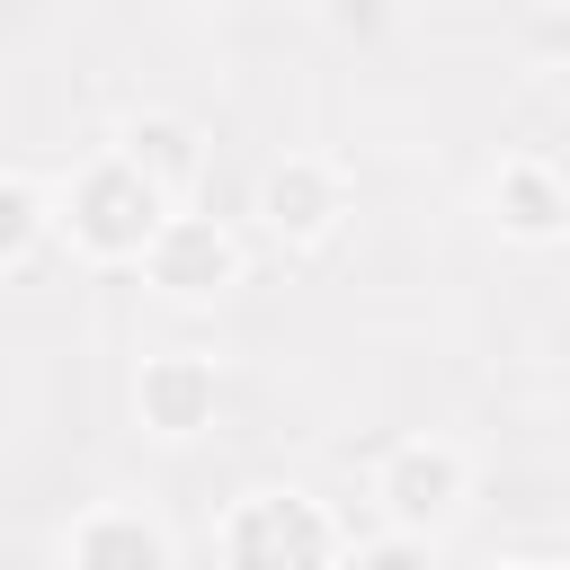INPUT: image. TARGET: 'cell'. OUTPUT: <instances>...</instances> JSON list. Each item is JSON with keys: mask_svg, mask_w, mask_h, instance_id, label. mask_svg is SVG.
<instances>
[{"mask_svg": "<svg viewBox=\"0 0 570 570\" xmlns=\"http://www.w3.org/2000/svg\"><path fill=\"white\" fill-rule=\"evenodd\" d=\"M45 240H53V187L0 160V276H18Z\"/></svg>", "mask_w": 570, "mask_h": 570, "instance_id": "cell-10", "label": "cell"}, {"mask_svg": "<svg viewBox=\"0 0 570 570\" xmlns=\"http://www.w3.org/2000/svg\"><path fill=\"white\" fill-rule=\"evenodd\" d=\"M134 419L160 445H196L223 419V356H205V347H151L134 365Z\"/></svg>", "mask_w": 570, "mask_h": 570, "instance_id": "cell-6", "label": "cell"}, {"mask_svg": "<svg viewBox=\"0 0 570 570\" xmlns=\"http://www.w3.org/2000/svg\"><path fill=\"white\" fill-rule=\"evenodd\" d=\"M347 570H436V543H428V534H392V525H374V534L347 543Z\"/></svg>", "mask_w": 570, "mask_h": 570, "instance_id": "cell-11", "label": "cell"}, {"mask_svg": "<svg viewBox=\"0 0 570 570\" xmlns=\"http://www.w3.org/2000/svg\"><path fill=\"white\" fill-rule=\"evenodd\" d=\"M347 517L303 481H258L223 508L214 561L223 570H347Z\"/></svg>", "mask_w": 570, "mask_h": 570, "instance_id": "cell-2", "label": "cell"}, {"mask_svg": "<svg viewBox=\"0 0 570 570\" xmlns=\"http://www.w3.org/2000/svg\"><path fill=\"white\" fill-rule=\"evenodd\" d=\"M169 214H178V205H169L116 142H98L89 160H71V169L53 178V240H62L80 267H142V249L160 240Z\"/></svg>", "mask_w": 570, "mask_h": 570, "instance_id": "cell-1", "label": "cell"}, {"mask_svg": "<svg viewBox=\"0 0 570 570\" xmlns=\"http://www.w3.org/2000/svg\"><path fill=\"white\" fill-rule=\"evenodd\" d=\"M490 570H561V561H490Z\"/></svg>", "mask_w": 570, "mask_h": 570, "instance_id": "cell-12", "label": "cell"}, {"mask_svg": "<svg viewBox=\"0 0 570 570\" xmlns=\"http://www.w3.org/2000/svg\"><path fill=\"white\" fill-rule=\"evenodd\" d=\"M481 205H490V232L517 240V249H552V240H570V169L543 160V151H508V160L490 169Z\"/></svg>", "mask_w": 570, "mask_h": 570, "instance_id": "cell-8", "label": "cell"}, {"mask_svg": "<svg viewBox=\"0 0 570 570\" xmlns=\"http://www.w3.org/2000/svg\"><path fill=\"white\" fill-rule=\"evenodd\" d=\"M116 151L169 196V205H196V178H205V125L178 116V107H142L116 125Z\"/></svg>", "mask_w": 570, "mask_h": 570, "instance_id": "cell-9", "label": "cell"}, {"mask_svg": "<svg viewBox=\"0 0 570 570\" xmlns=\"http://www.w3.org/2000/svg\"><path fill=\"white\" fill-rule=\"evenodd\" d=\"M134 276H142L160 303H178V312H214V303H232V294L249 285V240H240L223 214L178 205V214L160 223V240L142 249Z\"/></svg>", "mask_w": 570, "mask_h": 570, "instance_id": "cell-4", "label": "cell"}, {"mask_svg": "<svg viewBox=\"0 0 570 570\" xmlns=\"http://www.w3.org/2000/svg\"><path fill=\"white\" fill-rule=\"evenodd\" d=\"M472 499H481V463H472L463 436H436V428L392 436V445L374 454V472H365V508H374V525H392V534L445 543V534L472 517Z\"/></svg>", "mask_w": 570, "mask_h": 570, "instance_id": "cell-3", "label": "cell"}, {"mask_svg": "<svg viewBox=\"0 0 570 570\" xmlns=\"http://www.w3.org/2000/svg\"><path fill=\"white\" fill-rule=\"evenodd\" d=\"M62 570H178V534L169 517H151L142 499H89L62 543H53Z\"/></svg>", "mask_w": 570, "mask_h": 570, "instance_id": "cell-7", "label": "cell"}, {"mask_svg": "<svg viewBox=\"0 0 570 570\" xmlns=\"http://www.w3.org/2000/svg\"><path fill=\"white\" fill-rule=\"evenodd\" d=\"M249 214H258V232L276 249H330L338 223L356 214V178L330 151H276L258 169V187H249Z\"/></svg>", "mask_w": 570, "mask_h": 570, "instance_id": "cell-5", "label": "cell"}]
</instances>
